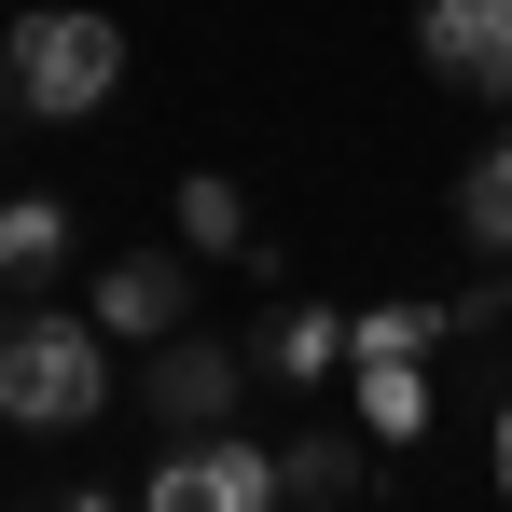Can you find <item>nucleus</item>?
I'll return each instance as SVG.
<instances>
[{
  "label": "nucleus",
  "mask_w": 512,
  "mask_h": 512,
  "mask_svg": "<svg viewBox=\"0 0 512 512\" xmlns=\"http://www.w3.org/2000/svg\"><path fill=\"white\" fill-rule=\"evenodd\" d=\"M111 84H125V28L84 14V0L0 28V111H28V125H84V111H111Z\"/></svg>",
  "instance_id": "1"
},
{
  "label": "nucleus",
  "mask_w": 512,
  "mask_h": 512,
  "mask_svg": "<svg viewBox=\"0 0 512 512\" xmlns=\"http://www.w3.org/2000/svg\"><path fill=\"white\" fill-rule=\"evenodd\" d=\"M139 388H153V429H167V443H180V429H236V402H250V346H222V333H167Z\"/></svg>",
  "instance_id": "4"
},
{
  "label": "nucleus",
  "mask_w": 512,
  "mask_h": 512,
  "mask_svg": "<svg viewBox=\"0 0 512 512\" xmlns=\"http://www.w3.org/2000/svg\"><path fill=\"white\" fill-rule=\"evenodd\" d=\"M360 374V429L374 443H416L429 429V360H346Z\"/></svg>",
  "instance_id": "13"
},
{
  "label": "nucleus",
  "mask_w": 512,
  "mask_h": 512,
  "mask_svg": "<svg viewBox=\"0 0 512 512\" xmlns=\"http://www.w3.org/2000/svg\"><path fill=\"white\" fill-rule=\"evenodd\" d=\"M457 236H471L485 263H512V125L471 153V167H457Z\"/></svg>",
  "instance_id": "12"
},
{
  "label": "nucleus",
  "mask_w": 512,
  "mask_h": 512,
  "mask_svg": "<svg viewBox=\"0 0 512 512\" xmlns=\"http://www.w3.org/2000/svg\"><path fill=\"white\" fill-rule=\"evenodd\" d=\"M0 416H14V429L111 416V333H97V319H56V305L0 319Z\"/></svg>",
  "instance_id": "2"
},
{
  "label": "nucleus",
  "mask_w": 512,
  "mask_h": 512,
  "mask_svg": "<svg viewBox=\"0 0 512 512\" xmlns=\"http://www.w3.org/2000/svg\"><path fill=\"white\" fill-rule=\"evenodd\" d=\"M70 263V208L56 194H0V291H42Z\"/></svg>",
  "instance_id": "11"
},
{
  "label": "nucleus",
  "mask_w": 512,
  "mask_h": 512,
  "mask_svg": "<svg viewBox=\"0 0 512 512\" xmlns=\"http://www.w3.org/2000/svg\"><path fill=\"white\" fill-rule=\"evenodd\" d=\"M56 512H125V499H111V485H70V499H56Z\"/></svg>",
  "instance_id": "15"
},
{
  "label": "nucleus",
  "mask_w": 512,
  "mask_h": 512,
  "mask_svg": "<svg viewBox=\"0 0 512 512\" xmlns=\"http://www.w3.org/2000/svg\"><path fill=\"white\" fill-rule=\"evenodd\" d=\"M180 291H194V263H167V250H125V263H97V333L111 346H167L180 333Z\"/></svg>",
  "instance_id": "6"
},
{
  "label": "nucleus",
  "mask_w": 512,
  "mask_h": 512,
  "mask_svg": "<svg viewBox=\"0 0 512 512\" xmlns=\"http://www.w3.org/2000/svg\"><path fill=\"white\" fill-rule=\"evenodd\" d=\"M416 56H429V84L512 111V0H429V14H416Z\"/></svg>",
  "instance_id": "5"
},
{
  "label": "nucleus",
  "mask_w": 512,
  "mask_h": 512,
  "mask_svg": "<svg viewBox=\"0 0 512 512\" xmlns=\"http://www.w3.org/2000/svg\"><path fill=\"white\" fill-rule=\"evenodd\" d=\"M180 250H208V263H250V277H263V222H250V194H236L222 167H194V180H180Z\"/></svg>",
  "instance_id": "9"
},
{
  "label": "nucleus",
  "mask_w": 512,
  "mask_h": 512,
  "mask_svg": "<svg viewBox=\"0 0 512 512\" xmlns=\"http://www.w3.org/2000/svg\"><path fill=\"white\" fill-rule=\"evenodd\" d=\"M277 499L291 512H360L374 499V429H305V443L277 457Z\"/></svg>",
  "instance_id": "7"
},
{
  "label": "nucleus",
  "mask_w": 512,
  "mask_h": 512,
  "mask_svg": "<svg viewBox=\"0 0 512 512\" xmlns=\"http://www.w3.org/2000/svg\"><path fill=\"white\" fill-rule=\"evenodd\" d=\"M139 512H277V457L250 429H180L139 471Z\"/></svg>",
  "instance_id": "3"
},
{
  "label": "nucleus",
  "mask_w": 512,
  "mask_h": 512,
  "mask_svg": "<svg viewBox=\"0 0 512 512\" xmlns=\"http://www.w3.org/2000/svg\"><path fill=\"white\" fill-rule=\"evenodd\" d=\"M457 346V305H346V360H443Z\"/></svg>",
  "instance_id": "10"
},
{
  "label": "nucleus",
  "mask_w": 512,
  "mask_h": 512,
  "mask_svg": "<svg viewBox=\"0 0 512 512\" xmlns=\"http://www.w3.org/2000/svg\"><path fill=\"white\" fill-rule=\"evenodd\" d=\"M346 374V305H277L263 319V388H333Z\"/></svg>",
  "instance_id": "8"
},
{
  "label": "nucleus",
  "mask_w": 512,
  "mask_h": 512,
  "mask_svg": "<svg viewBox=\"0 0 512 512\" xmlns=\"http://www.w3.org/2000/svg\"><path fill=\"white\" fill-rule=\"evenodd\" d=\"M485 471H499V499H512V402H499V429H485Z\"/></svg>",
  "instance_id": "14"
}]
</instances>
